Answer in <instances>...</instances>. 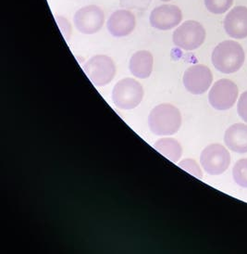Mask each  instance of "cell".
I'll list each match as a JSON object with an SVG mask.
<instances>
[{
	"mask_svg": "<svg viewBox=\"0 0 247 254\" xmlns=\"http://www.w3.org/2000/svg\"><path fill=\"white\" fill-rule=\"evenodd\" d=\"M245 51L239 43L226 40L219 43L212 52V64L222 73L239 71L245 63Z\"/></svg>",
	"mask_w": 247,
	"mask_h": 254,
	"instance_id": "obj_1",
	"label": "cell"
},
{
	"mask_svg": "<svg viewBox=\"0 0 247 254\" xmlns=\"http://www.w3.org/2000/svg\"><path fill=\"white\" fill-rule=\"evenodd\" d=\"M149 128L156 135H171L177 133L182 126V115L176 107L160 104L149 114Z\"/></svg>",
	"mask_w": 247,
	"mask_h": 254,
	"instance_id": "obj_2",
	"label": "cell"
},
{
	"mask_svg": "<svg viewBox=\"0 0 247 254\" xmlns=\"http://www.w3.org/2000/svg\"><path fill=\"white\" fill-rule=\"evenodd\" d=\"M144 89L140 83L133 78L119 81L112 91V100L116 107L121 110H133L143 100Z\"/></svg>",
	"mask_w": 247,
	"mask_h": 254,
	"instance_id": "obj_3",
	"label": "cell"
},
{
	"mask_svg": "<svg viewBox=\"0 0 247 254\" xmlns=\"http://www.w3.org/2000/svg\"><path fill=\"white\" fill-rule=\"evenodd\" d=\"M84 71L94 85L105 86L115 77L116 66L111 58L97 55L86 62L84 65Z\"/></svg>",
	"mask_w": 247,
	"mask_h": 254,
	"instance_id": "obj_4",
	"label": "cell"
},
{
	"mask_svg": "<svg viewBox=\"0 0 247 254\" xmlns=\"http://www.w3.org/2000/svg\"><path fill=\"white\" fill-rule=\"evenodd\" d=\"M205 30L204 26L196 21H184L173 33V43L184 50H195L205 42Z\"/></svg>",
	"mask_w": 247,
	"mask_h": 254,
	"instance_id": "obj_5",
	"label": "cell"
},
{
	"mask_svg": "<svg viewBox=\"0 0 247 254\" xmlns=\"http://www.w3.org/2000/svg\"><path fill=\"white\" fill-rule=\"evenodd\" d=\"M200 163L207 174L219 176L229 168L231 155L222 145L211 144L202 151Z\"/></svg>",
	"mask_w": 247,
	"mask_h": 254,
	"instance_id": "obj_6",
	"label": "cell"
},
{
	"mask_svg": "<svg viewBox=\"0 0 247 254\" xmlns=\"http://www.w3.org/2000/svg\"><path fill=\"white\" fill-rule=\"evenodd\" d=\"M238 87L230 79H220L212 86L208 100L214 109L226 111L235 104L238 98Z\"/></svg>",
	"mask_w": 247,
	"mask_h": 254,
	"instance_id": "obj_7",
	"label": "cell"
},
{
	"mask_svg": "<svg viewBox=\"0 0 247 254\" xmlns=\"http://www.w3.org/2000/svg\"><path fill=\"white\" fill-rule=\"evenodd\" d=\"M73 21L78 31L85 35L98 33L105 22V13L96 5L85 6L78 9Z\"/></svg>",
	"mask_w": 247,
	"mask_h": 254,
	"instance_id": "obj_8",
	"label": "cell"
},
{
	"mask_svg": "<svg viewBox=\"0 0 247 254\" xmlns=\"http://www.w3.org/2000/svg\"><path fill=\"white\" fill-rule=\"evenodd\" d=\"M183 80L187 91L194 95H201L207 91L211 85L213 74L205 65L196 64L185 71Z\"/></svg>",
	"mask_w": 247,
	"mask_h": 254,
	"instance_id": "obj_9",
	"label": "cell"
},
{
	"mask_svg": "<svg viewBox=\"0 0 247 254\" xmlns=\"http://www.w3.org/2000/svg\"><path fill=\"white\" fill-rule=\"evenodd\" d=\"M183 20L180 7L175 5H162L155 7L150 14V24L155 29L167 31L176 27Z\"/></svg>",
	"mask_w": 247,
	"mask_h": 254,
	"instance_id": "obj_10",
	"label": "cell"
},
{
	"mask_svg": "<svg viewBox=\"0 0 247 254\" xmlns=\"http://www.w3.org/2000/svg\"><path fill=\"white\" fill-rule=\"evenodd\" d=\"M224 29L228 36L235 39L247 37V7L237 6L227 14Z\"/></svg>",
	"mask_w": 247,
	"mask_h": 254,
	"instance_id": "obj_11",
	"label": "cell"
},
{
	"mask_svg": "<svg viewBox=\"0 0 247 254\" xmlns=\"http://www.w3.org/2000/svg\"><path fill=\"white\" fill-rule=\"evenodd\" d=\"M108 32L115 37L127 36L134 32L136 21L134 13L126 9L113 12L107 21Z\"/></svg>",
	"mask_w": 247,
	"mask_h": 254,
	"instance_id": "obj_12",
	"label": "cell"
},
{
	"mask_svg": "<svg viewBox=\"0 0 247 254\" xmlns=\"http://www.w3.org/2000/svg\"><path fill=\"white\" fill-rule=\"evenodd\" d=\"M227 147L237 153H247V125L235 124L224 134Z\"/></svg>",
	"mask_w": 247,
	"mask_h": 254,
	"instance_id": "obj_13",
	"label": "cell"
},
{
	"mask_svg": "<svg viewBox=\"0 0 247 254\" xmlns=\"http://www.w3.org/2000/svg\"><path fill=\"white\" fill-rule=\"evenodd\" d=\"M154 58L148 50H141L134 53L130 61V71L135 77L148 78L153 71Z\"/></svg>",
	"mask_w": 247,
	"mask_h": 254,
	"instance_id": "obj_14",
	"label": "cell"
},
{
	"mask_svg": "<svg viewBox=\"0 0 247 254\" xmlns=\"http://www.w3.org/2000/svg\"><path fill=\"white\" fill-rule=\"evenodd\" d=\"M154 148L173 163H177L183 154L181 144L174 138H161L155 142Z\"/></svg>",
	"mask_w": 247,
	"mask_h": 254,
	"instance_id": "obj_15",
	"label": "cell"
},
{
	"mask_svg": "<svg viewBox=\"0 0 247 254\" xmlns=\"http://www.w3.org/2000/svg\"><path fill=\"white\" fill-rule=\"evenodd\" d=\"M233 179L241 188L247 189V159L239 160L233 170Z\"/></svg>",
	"mask_w": 247,
	"mask_h": 254,
	"instance_id": "obj_16",
	"label": "cell"
},
{
	"mask_svg": "<svg viewBox=\"0 0 247 254\" xmlns=\"http://www.w3.org/2000/svg\"><path fill=\"white\" fill-rule=\"evenodd\" d=\"M233 4V0H205V7L214 14H223Z\"/></svg>",
	"mask_w": 247,
	"mask_h": 254,
	"instance_id": "obj_17",
	"label": "cell"
},
{
	"mask_svg": "<svg viewBox=\"0 0 247 254\" xmlns=\"http://www.w3.org/2000/svg\"><path fill=\"white\" fill-rule=\"evenodd\" d=\"M179 166L182 169L185 170L186 172H188L192 176L198 177L199 179H201L203 177L202 171L200 169L198 163L192 159H185L184 161H182L179 163Z\"/></svg>",
	"mask_w": 247,
	"mask_h": 254,
	"instance_id": "obj_18",
	"label": "cell"
},
{
	"mask_svg": "<svg viewBox=\"0 0 247 254\" xmlns=\"http://www.w3.org/2000/svg\"><path fill=\"white\" fill-rule=\"evenodd\" d=\"M55 20L57 21V26L60 29L64 38L66 40H69L71 35V23L62 16H55Z\"/></svg>",
	"mask_w": 247,
	"mask_h": 254,
	"instance_id": "obj_19",
	"label": "cell"
},
{
	"mask_svg": "<svg viewBox=\"0 0 247 254\" xmlns=\"http://www.w3.org/2000/svg\"><path fill=\"white\" fill-rule=\"evenodd\" d=\"M237 111L241 118L247 123V91L244 92L241 95L237 105Z\"/></svg>",
	"mask_w": 247,
	"mask_h": 254,
	"instance_id": "obj_20",
	"label": "cell"
},
{
	"mask_svg": "<svg viewBox=\"0 0 247 254\" xmlns=\"http://www.w3.org/2000/svg\"><path fill=\"white\" fill-rule=\"evenodd\" d=\"M161 1H164V2H168V1H170V0H161Z\"/></svg>",
	"mask_w": 247,
	"mask_h": 254,
	"instance_id": "obj_21",
	"label": "cell"
}]
</instances>
